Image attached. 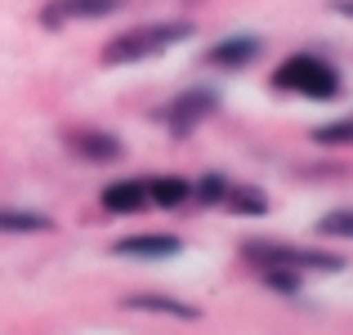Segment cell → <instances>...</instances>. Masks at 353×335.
Returning <instances> with one entry per match:
<instances>
[{"label":"cell","instance_id":"1","mask_svg":"<svg viewBox=\"0 0 353 335\" xmlns=\"http://www.w3.org/2000/svg\"><path fill=\"white\" fill-rule=\"evenodd\" d=\"M192 32H197L192 23H148V27H130V32H121V36H112V41L103 45V63H108V68H125V63L157 59V54L183 45Z\"/></svg>","mask_w":353,"mask_h":335},{"label":"cell","instance_id":"2","mask_svg":"<svg viewBox=\"0 0 353 335\" xmlns=\"http://www.w3.org/2000/svg\"><path fill=\"white\" fill-rule=\"evenodd\" d=\"M273 90L313 99V103H331V99H340L345 81H340V72L331 68L327 59H318V54H291V59L273 72Z\"/></svg>","mask_w":353,"mask_h":335},{"label":"cell","instance_id":"3","mask_svg":"<svg viewBox=\"0 0 353 335\" xmlns=\"http://www.w3.org/2000/svg\"><path fill=\"white\" fill-rule=\"evenodd\" d=\"M241 259L255 268H295V273H340L345 259L331 250H313V246H286V241H246Z\"/></svg>","mask_w":353,"mask_h":335},{"label":"cell","instance_id":"4","mask_svg":"<svg viewBox=\"0 0 353 335\" xmlns=\"http://www.w3.org/2000/svg\"><path fill=\"white\" fill-rule=\"evenodd\" d=\"M215 108H219L215 90H188V94L170 99V103L157 112V121H161L170 134H188V130H197L206 116H215Z\"/></svg>","mask_w":353,"mask_h":335},{"label":"cell","instance_id":"5","mask_svg":"<svg viewBox=\"0 0 353 335\" xmlns=\"http://www.w3.org/2000/svg\"><path fill=\"white\" fill-rule=\"evenodd\" d=\"M117 9H125V0H45L41 23L50 27V32H59V27H68V23H94V18L117 14Z\"/></svg>","mask_w":353,"mask_h":335},{"label":"cell","instance_id":"6","mask_svg":"<svg viewBox=\"0 0 353 335\" xmlns=\"http://www.w3.org/2000/svg\"><path fill=\"white\" fill-rule=\"evenodd\" d=\"M183 250L179 237H170V232H139V237H121L112 246V255L121 259H174Z\"/></svg>","mask_w":353,"mask_h":335},{"label":"cell","instance_id":"7","mask_svg":"<svg viewBox=\"0 0 353 335\" xmlns=\"http://www.w3.org/2000/svg\"><path fill=\"white\" fill-rule=\"evenodd\" d=\"M259 54H264V41H259V36H224L219 45L206 50V63H210V68L237 72V68H250Z\"/></svg>","mask_w":353,"mask_h":335},{"label":"cell","instance_id":"8","mask_svg":"<svg viewBox=\"0 0 353 335\" xmlns=\"http://www.w3.org/2000/svg\"><path fill=\"white\" fill-rule=\"evenodd\" d=\"M99 201H103L108 215H139V210H148V183L143 179H117L99 192Z\"/></svg>","mask_w":353,"mask_h":335},{"label":"cell","instance_id":"9","mask_svg":"<svg viewBox=\"0 0 353 335\" xmlns=\"http://www.w3.org/2000/svg\"><path fill=\"white\" fill-rule=\"evenodd\" d=\"M121 304H125L130 313H157V318H174V322H197L201 318L197 304L174 300V295H125Z\"/></svg>","mask_w":353,"mask_h":335},{"label":"cell","instance_id":"10","mask_svg":"<svg viewBox=\"0 0 353 335\" xmlns=\"http://www.w3.org/2000/svg\"><path fill=\"white\" fill-rule=\"evenodd\" d=\"M68 148L77 156H85V161H117L125 152L121 139L108 134V130H77V134H68Z\"/></svg>","mask_w":353,"mask_h":335},{"label":"cell","instance_id":"11","mask_svg":"<svg viewBox=\"0 0 353 335\" xmlns=\"http://www.w3.org/2000/svg\"><path fill=\"white\" fill-rule=\"evenodd\" d=\"M143 183H148V206H161V210H179L192 197V183L179 179V174H157V179H143Z\"/></svg>","mask_w":353,"mask_h":335},{"label":"cell","instance_id":"12","mask_svg":"<svg viewBox=\"0 0 353 335\" xmlns=\"http://www.w3.org/2000/svg\"><path fill=\"white\" fill-rule=\"evenodd\" d=\"M219 206H228L233 215H246V219H259V215H268V197H264L259 188H250V183H241V188H228Z\"/></svg>","mask_w":353,"mask_h":335},{"label":"cell","instance_id":"13","mask_svg":"<svg viewBox=\"0 0 353 335\" xmlns=\"http://www.w3.org/2000/svg\"><path fill=\"white\" fill-rule=\"evenodd\" d=\"M54 219L41 210H18V206H0V232H50Z\"/></svg>","mask_w":353,"mask_h":335},{"label":"cell","instance_id":"14","mask_svg":"<svg viewBox=\"0 0 353 335\" xmlns=\"http://www.w3.org/2000/svg\"><path fill=\"white\" fill-rule=\"evenodd\" d=\"M313 143H322V148H353V116H340V121L318 125L313 130Z\"/></svg>","mask_w":353,"mask_h":335},{"label":"cell","instance_id":"15","mask_svg":"<svg viewBox=\"0 0 353 335\" xmlns=\"http://www.w3.org/2000/svg\"><path fill=\"white\" fill-rule=\"evenodd\" d=\"M259 282H264L268 291L300 295V273H295V268H259Z\"/></svg>","mask_w":353,"mask_h":335},{"label":"cell","instance_id":"16","mask_svg":"<svg viewBox=\"0 0 353 335\" xmlns=\"http://www.w3.org/2000/svg\"><path fill=\"white\" fill-rule=\"evenodd\" d=\"M318 232L322 237H345L353 241V210H331V215L318 219Z\"/></svg>","mask_w":353,"mask_h":335},{"label":"cell","instance_id":"17","mask_svg":"<svg viewBox=\"0 0 353 335\" xmlns=\"http://www.w3.org/2000/svg\"><path fill=\"white\" fill-rule=\"evenodd\" d=\"M224 192H228V179H224V174H215V170H210L206 179H201L197 188H192V197H197L201 206H219V201H224Z\"/></svg>","mask_w":353,"mask_h":335},{"label":"cell","instance_id":"18","mask_svg":"<svg viewBox=\"0 0 353 335\" xmlns=\"http://www.w3.org/2000/svg\"><path fill=\"white\" fill-rule=\"evenodd\" d=\"M331 9H336V14H345V18H353V0H331Z\"/></svg>","mask_w":353,"mask_h":335}]
</instances>
